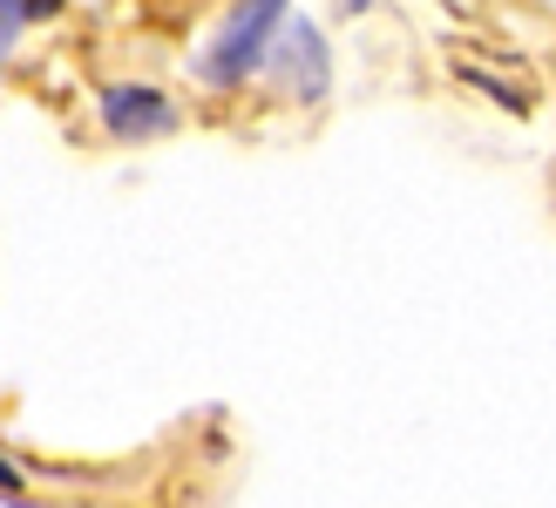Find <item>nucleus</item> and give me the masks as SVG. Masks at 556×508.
I'll use <instances>...</instances> for the list:
<instances>
[{
    "mask_svg": "<svg viewBox=\"0 0 556 508\" xmlns=\"http://www.w3.org/2000/svg\"><path fill=\"white\" fill-rule=\"evenodd\" d=\"M278 27H286V0H238L231 21L217 27V41L198 54V75L211 81V89H238V81H252L271 62Z\"/></svg>",
    "mask_w": 556,
    "mask_h": 508,
    "instance_id": "1",
    "label": "nucleus"
},
{
    "mask_svg": "<svg viewBox=\"0 0 556 508\" xmlns=\"http://www.w3.org/2000/svg\"><path fill=\"white\" fill-rule=\"evenodd\" d=\"M102 123L116 136H129V143H143V136L177 129V102L163 89H143V81H116V89L102 96Z\"/></svg>",
    "mask_w": 556,
    "mask_h": 508,
    "instance_id": "3",
    "label": "nucleus"
},
{
    "mask_svg": "<svg viewBox=\"0 0 556 508\" xmlns=\"http://www.w3.org/2000/svg\"><path fill=\"white\" fill-rule=\"evenodd\" d=\"M0 495H8V501H21V474H14L8 461H0Z\"/></svg>",
    "mask_w": 556,
    "mask_h": 508,
    "instance_id": "4",
    "label": "nucleus"
},
{
    "mask_svg": "<svg viewBox=\"0 0 556 508\" xmlns=\"http://www.w3.org/2000/svg\"><path fill=\"white\" fill-rule=\"evenodd\" d=\"M265 68H271V81H278L292 102H326V89H332V54H326L319 27L305 21V14H286V27H278Z\"/></svg>",
    "mask_w": 556,
    "mask_h": 508,
    "instance_id": "2",
    "label": "nucleus"
},
{
    "mask_svg": "<svg viewBox=\"0 0 556 508\" xmlns=\"http://www.w3.org/2000/svg\"><path fill=\"white\" fill-rule=\"evenodd\" d=\"M340 8H346V14H359V8H367V0H340Z\"/></svg>",
    "mask_w": 556,
    "mask_h": 508,
    "instance_id": "5",
    "label": "nucleus"
}]
</instances>
